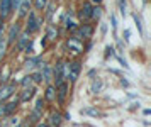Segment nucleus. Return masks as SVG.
Returning <instances> with one entry per match:
<instances>
[{
    "instance_id": "20",
    "label": "nucleus",
    "mask_w": 151,
    "mask_h": 127,
    "mask_svg": "<svg viewBox=\"0 0 151 127\" xmlns=\"http://www.w3.org/2000/svg\"><path fill=\"white\" fill-rule=\"evenodd\" d=\"M58 36H60L58 26H55V24H48V27H46V36H44V39H48V41H56V39H58Z\"/></svg>"
},
{
    "instance_id": "10",
    "label": "nucleus",
    "mask_w": 151,
    "mask_h": 127,
    "mask_svg": "<svg viewBox=\"0 0 151 127\" xmlns=\"http://www.w3.org/2000/svg\"><path fill=\"white\" fill-rule=\"evenodd\" d=\"M63 114L61 112H58V110H51L48 115V122H44L48 127H61L63 124Z\"/></svg>"
},
{
    "instance_id": "32",
    "label": "nucleus",
    "mask_w": 151,
    "mask_h": 127,
    "mask_svg": "<svg viewBox=\"0 0 151 127\" xmlns=\"http://www.w3.org/2000/svg\"><path fill=\"white\" fill-rule=\"evenodd\" d=\"M32 51H34V47H32V41H29V44L26 46L24 53H26V54H32Z\"/></svg>"
},
{
    "instance_id": "17",
    "label": "nucleus",
    "mask_w": 151,
    "mask_h": 127,
    "mask_svg": "<svg viewBox=\"0 0 151 127\" xmlns=\"http://www.w3.org/2000/svg\"><path fill=\"white\" fill-rule=\"evenodd\" d=\"M34 93H36V87L32 85V87L22 88L21 95H19L17 98H19V102H21V103H27L29 100H32V97H34Z\"/></svg>"
},
{
    "instance_id": "14",
    "label": "nucleus",
    "mask_w": 151,
    "mask_h": 127,
    "mask_svg": "<svg viewBox=\"0 0 151 127\" xmlns=\"http://www.w3.org/2000/svg\"><path fill=\"white\" fill-rule=\"evenodd\" d=\"M19 103H21V102H19V98H17V97H12V98H9L7 102H4V107H5V115H14L15 112H17V108H19Z\"/></svg>"
},
{
    "instance_id": "13",
    "label": "nucleus",
    "mask_w": 151,
    "mask_h": 127,
    "mask_svg": "<svg viewBox=\"0 0 151 127\" xmlns=\"http://www.w3.org/2000/svg\"><path fill=\"white\" fill-rule=\"evenodd\" d=\"M29 41H31V36H29L27 32L22 31L21 36L17 37V41H15V44H14L15 53H24V49H26V46L29 44Z\"/></svg>"
},
{
    "instance_id": "11",
    "label": "nucleus",
    "mask_w": 151,
    "mask_h": 127,
    "mask_svg": "<svg viewBox=\"0 0 151 127\" xmlns=\"http://www.w3.org/2000/svg\"><path fill=\"white\" fill-rule=\"evenodd\" d=\"M44 63H46V61H42L39 56H31V58H27V60L24 61V68H26V70H32V71H34V70L39 71V70L44 66Z\"/></svg>"
},
{
    "instance_id": "1",
    "label": "nucleus",
    "mask_w": 151,
    "mask_h": 127,
    "mask_svg": "<svg viewBox=\"0 0 151 127\" xmlns=\"http://www.w3.org/2000/svg\"><path fill=\"white\" fill-rule=\"evenodd\" d=\"M41 24H42V17H39V14H37V12L31 10V12L27 14V17H26L24 32H27L29 36H32V34L39 32V29H41Z\"/></svg>"
},
{
    "instance_id": "3",
    "label": "nucleus",
    "mask_w": 151,
    "mask_h": 127,
    "mask_svg": "<svg viewBox=\"0 0 151 127\" xmlns=\"http://www.w3.org/2000/svg\"><path fill=\"white\" fill-rule=\"evenodd\" d=\"M44 108H46V102L42 100V97H41V98H37V100H36L34 107H32V110H31V114L27 115V119L32 122V124L41 122L42 114H44Z\"/></svg>"
},
{
    "instance_id": "22",
    "label": "nucleus",
    "mask_w": 151,
    "mask_h": 127,
    "mask_svg": "<svg viewBox=\"0 0 151 127\" xmlns=\"http://www.w3.org/2000/svg\"><path fill=\"white\" fill-rule=\"evenodd\" d=\"M49 0H32V7H34V12L41 14L44 12V9H46V5H48Z\"/></svg>"
},
{
    "instance_id": "30",
    "label": "nucleus",
    "mask_w": 151,
    "mask_h": 127,
    "mask_svg": "<svg viewBox=\"0 0 151 127\" xmlns=\"http://www.w3.org/2000/svg\"><path fill=\"white\" fill-rule=\"evenodd\" d=\"M19 127H34V124H32V122H31L27 117H26V119H24V121L19 124Z\"/></svg>"
},
{
    "instance_id": "36",
    "label": "nucleus",
    "mask_w": 151,
    "mask_h": 127,
    "mask_svg": "<svg viewBox=\"0 0 151 127\" xmlns=\"http://www.w3.org/2000/svg\"><path fill=\"white\" fill-rule=\"evenodd\" d=\"M4 32H5V20L0 19V37L4 36Z\"/></svg>"
},
{
    "instance_id": "33",
    "label": "nucleus",
    "mask_w": 151,
    "mask_h": 127,
    "mask_svg": "<svg viewBox=\"0 0 151 127\" xmlns=\"http://www.w3.org/2000/svg\"><path fill=\"white\" fill-rule=\"evenodd\" d=\"M114 54H116V53H114V47H112V46H107V47H105V58L114 56Z\"/></svg>"
},
{
    "instance_id": "12",
    "label": "nucleus",
    "mask_w": 151,
    "mask_h": 127,
    "mask_svg": "<svg viewBox=\"0 0 151 127\" xmlns=\"http://www.w3.org/2000/svg\"><path fill=\"white\" fill-rule=\"evenodd\" d=\"M31 9H32V0H21V4H19V7H17V17H19V22L27 17V14L31 12Z\"/></svg>"
},
{
    "instance_id": "31",
    "label": "nucleus",
    "mask_w": 151,
    "mask_h": 127,
    "mask_svg": "<svg viewBox=\"0 0 151 127\" xmlns=\"http://www.w3.org/2000/svg\"><path fill=\"white\" fill-rule=\"evenodd\" d=\"M119 10L122 15H126V0H119Z\"/></svg>"
},
{
    "instance_id": "34",
    "label": "nucleus",
    "mask_w": 151,
    "mask_h": 127,
    "mask_svg": "<svg viewBox=\"0 0 151 127\" xmlns=\"http://www.w3.org/2000/svg\"><path fill=\"white\" fill-rule=\"evenodd\" d=\"M7 81H9V73H0V85H4Z\"/></svg>"
},
{
    "instance_id": "15",
    "label": "nucleus",
    "mask_w": 151,
    "mask_h": 127,
    "mask_svg": "<svg viewBox=\"0 0 151 127\" xmlns=\"http://www.w3.org/2000/svg\"><path fill=\"white\" fill-rule=\"evenodd\" d=\"M12 14V2L10 0H0V19L7 20Z\"/></svg>"
},
{
    "instance_id": "43",
    "label": "nucleus",
    "mask_w": 151,
    "mask_h": 127,
    "mask_svg": "<svg viewBox=\"0 0 151 127\" xmlns=\"http://www.w3.org/2000/svg\"><path fill=\"white\" fill-rule=\"evenodd\" d=\"M88 76H90V78H92V76H95V70H90V71H88Z\"/></svg>"
},
{
    "instance_id": "25",
    "label": "nucleus",
    "mask_w": 151,
    "mask_h": 127,
    "mask_svg": "<svg viewBox=\"0 0 151 127\" xmlns=\"http://www.w3.org/2000/svg\"><path fill=\"white\" fill-rule=\"evenodd\" d=\"M7 42H5V36H2L0 37V63L4 61V58H5V54H7Z\"/></svg>"
},
{
    "instance_id": "23",
    "label": "nucleus",
    "mask_w": 151,
    "mask_h": 127,
    "mask_svg": "<svg viewBox=\"0 0 151 127\" xmlns=\"http://www.w3.org/2000/svg\"><path fill=\"white\" fill-rule=\"evenodd\" d=\"M102 17V7L100 5H93L92 9V15H90V22H99Z\"/></svg>"
},
{
    "instance_id": "44",
    "label": "nucleus",
    "mask_w": 151,
    "mask_h": 127,
    "mask_svg": "<svg viewBox=\"0 0 151 127\" xmlns=\"http://www.w3.org/2000/svg\"><path fill=\"white\" fill-rule=\"evenodd\" d=\"M12 127H19V124H15V126H12Z\"/></svg>"
},
{
    "instance_id": "7",
    "label": "nucleus",
    "mask_w": 151,
    "mask_h": 127,
    "mask_svg": "<svg viewBox=\"0 0 151 127\" xmlns=\"http://www.w3.org/2000/svg\"><path fill=\"white\" fill-rule=\"evenodd\" d=\"M56 88V100L60 105H65V102H66V97L70 93V83L68 81H63L61 85H58Z\"/></svg>"
},
{
    "instance_id": "6",
    "label": "nucleus",
    "mask_w": 151,
    "mask_h": 127,
    "mask_svg": "<svg viewBox=\"0 0 151 127\" xmlns=\"http://www.w3.org/2000/svg\"><path fill=\"white\" fill-rule=\"evenodd\" d=\"M80 71H82V63L78 60H73V61H68V76H66V81L70 85H73L78 76H80Z\"/></svg>"
},
{
    "instance_id": "37",
    "label": "nucleus",
    "mask_w": 151,
    "mask_h": 127,
    "mask_svg": "<svg viewBox=\"0 0 151 127\" xmlns=\"http://www.w3.org/2000/svg\"><path fill=\"white\" fill-rule=\"evenodd\" d=\"M90 4H92V5H100V4H102L104 0H88Z\"/></svg>"
},
{
    "instance_id": "16",
    "label": "nucleus",
    "mask_w": 151,
    "mask_h": 127,
    "mask_svg": "<svg viewBox=\"0 0 151 127\" xmlns=\"http://www.w3.org/2000/svg\"><path fill=\"white\" fill-rule=\"evenodd\" d=\"M63 24H65V27H66V31H70V32H73L76 27L80 26V24H76V20L73 19V12H71V10H68V12L65 14V17H63Z\"/></svg>"
},
{
    "instance_id": "27",
    "label": "nucleus",
    "mask_w": 151,
    "mask_h": 127,
    "mask_svg": "<svg viewBox=\"0 0 151 127\" xmlns=\"http://www.w3.org/2000/svg\"><path fill=\"white\" fill-rule=\"evenodd\" d=\"M102 90V80L100 78H93L92 81V93H99Z\"/></svg>"
},
{
    "instance_id": "39",
    "label": "nucleus",
    "mask_w": 151,
    "mask_h": 127,
    "mask_svg": "<svg viewBox=\"0 0 151 127\" xmlns=\"http://www.w3.org/2000/svg\"><path fill=\"white\" fill-rule=\"evenodd\" d=\"M129 36H131L129 29H126V31H124V39H126V41H129Z\"/></svg>"
},
{
    "instance_id": "26",
    "label": "nucleus",
    "mask_w": 151,
    "mask_h": 127,
    "mask_svg": "<svg viewBox=\"0 0 151 127\" xmlns=\"http://www.w3.org/2000/svg\"><path fill=\"white\" fill-rule=\"evenodd\" d=\"M31 75V81H32V85H41L42 83V76H41V71H37V70H36V71H32V73H29Z\"/></svg>"
},
{
    "instance_id": "29",
    "label": "nucleus",
    "mask_w": 151,
    "mask_h": 127,
    "mask_svg": "<svg viewBox=\"0 0 151 127\" xmlns=\"http://www.w3.org/2000/svg\"><path fill=\"white\" fill-rule=\"evenodd\" d=\"M22 88H27V87H32V81H31V75H26L24 78L21 80V83H19Z\"/></svg>"
},
{
    "instance_id": "42",
    "label": "nucleus",
    "mask_w": 151,
    "mask_h": 127,
    "mask_svg": "<svg viewBox=\"0 0 151 127\" xmlns=\"http://www.w3.org/2000/svg\"><path fill=\"white\" fill-rule=\"evenodd\" d=\"M121 85H122V87H129V83H127V81L124 80V78L121 80Z\"/></svg>"
},
{
    "instance_id": "5",
    "label": "nucleus",
    "mask_w": 151,
    "mask_h": 127,
    "mask_svg": "<svg viewBox=\"0 0 151 127\" xmlns=\"http://www.w3.org/2000/svg\"><path fill=\"white\" fill-rule=\"evenodd\" d=\"M15 92H17V81H14V80L0 85V102L4 103V102H7L9 98H12Z\"/></svg>"
},
{
    "instance_id": "40",
    "label": "nucleus",
    "mask_w": 151,
    "mask_h": 127,
    "mask_svg": "<svg viewBox=\"0 0 151 127\" xmlns=\"http://www.w3.org/2000/svg\"><path fill=\"white\" fill-rule=\"evenodd\" d=\"M110 20H112V29H116V27H117V20H116V17L112 15V17H110Z\"/></svg>"
},
{
    "instance_id": "2",
    "label": "nucleus",
    "mask_w": 151,
    "mask_h": 127,
    "mask_svg": "<svg viewBox=\"0 0 151 127\" xmlns=\"http://www.w3.org/2000/svg\"><path fill=\"white\" fill-rule=\"evenodd\" d=\"M21 32H22V24L19 22V20H15V22H12V24L9 26L7 34H4V36H5L7 47H12V46H14L15 41H17V37L21 36Z\"/></svg>"
},
{
    "instance_id": "24",
    "label": "nucleus",
    "mask_w": 151,
    "mask_h": 127,
    "mask_svg": "<svg viewBox=\"0 0 151 127\" xmlns=\"http://www.w3.org/2000/svg\"><path fill=\"white\" fill-rule=\"evenodd\" d=\"M80 114L82 115H90V117H102V114H100L95 107H85V108L80 110Z\"/></svg>"
},
{
    "instance_id": "21",
    "label": "nucleus",
    "mask_w": 151,
    "mask_h": 127,
    "mask_svg": "<svg viewBox=\"0 0 151 127\" xmlns=\"http://www.w3.org/2000/svg\"><path fill=\"white\" fill-rule=\"evenodd\" d=\"M55 7H56V2H55V0H49L48 5H46V9H44V15H46V20H49V22H51V19H53Z\"/></svg>"
},
{
    "instance_id": "8",
    "label": "nucleus",
    "mask_w": 151,
    "mask_h": 127,
    "mask_svg": "<svg viewBox=\"0 0 151 127\" xmlns=\"http://www.w3.org/2000/svg\"><path fill=\"white\" fill-rule=\"evenodd\" d=\"M92 9H93V5H92L90 2H83L82 5H80V9H78V19L82 20L83 24H88L90 22Z\"/></svg>"
},
{
    "instance_id": "19",
    "label": "nucleus",
    "mask_w": 151,
    "mask_h": 127,
    "mask_svg": "<svg viewBox=\"0 0 151 127\" xmlns=\"http://www.w3.org/2000/svg\"><path fill=\"white\" fill-rule=\"evenodd\" d=\"M42 100L48 102V103L56 102V88H55V85H53V83L46 85V90H44V97H42Z\"/></svg>"
},
{
    "instance_id": "9",
    "label": "nucleus",
    "mask_w": 151,
    "mask_h": 127,
    "mask_svg": "<svg viewBox=\"0 0 151 127\" xmlns=\"http://www.w3.org/2000/svg\"><path fill=\"white\" fill-rule=\"evenodd\" d=\"M66 47H68L73 54L85 53V46H83V42H82V41H78V39H75L73 36H70L68 39H66Z\"/></svg>"
},
{
    "instance_id": "38",
    "label": "nucleus",
    "mask_w": 151,
    "mask_h": 127,
    "mask_svg": "<svg viewBox=\"0 0 151 127\" xmlns=\"http://www.w3.org/2000/svg\"><path fill=\"white\" fill-rule=\"evenodd\" d=\"M100 32H102V36H105V32H107V26H105V24L100 26Z\"/></svg>"
},
{
    "instance_id": "28",
    "label": "nucleus",
    "mask_w": 151,
    "mask_h": 127,
    "mask_svg": "<svg viewBox=\"0 0 151 127\" xmlns=\"http://www.w3.org/2000/svg\"><path fill=\"white\" fill-rule=\"evenodd\" d=\"M132 19H134V24H136V27H137V31H139V34L143 36L144 31H143V22H141V17H139L137 14H132Z\"/></svg>"
},
{
    "instance_id": "35",
    "label": "nucleus",
    "mask_w": 151,
    "mask_h": 127,
    "mask_svg": "<svg viewBox=\"0 0 151 127\" xmlns=\"http://www.w3.org/2000/svg\"><path fill=\"white\" fill-rule=\"evenodd\" d=\"M5 117H7V115H5V107H4V103L0 102V121L5 119Z\"/></svg>"
},
{
    "instance_id": "18",
    "label": "nucleus",
    "mask_w": 151,
    "mask_h": 127,
    "mask_svg": "<svg viewBox=\"0 0 151 127\" xmlns=\"http://www.w3.org/2000/svg\"><path fill=\"white\" fill-rule=\"evenodd\" d=\"M39 71H41V76H42V83L49 85V83L53 81V66L48 65V63H44V66H42Z\"/></svg>"
},
{
    "instance_id": "41",
    "label": "nucleus",
    "mask_w": 151,
    "mask_h": 127,
    "mask_svg": "<svg viewBox=\"0 0 151 127\" xmlns=\"http://www.w3.org/2000/svg\"><path fill=\"white\" fill-rule=\"evenodd\" d=\"M34 127H48L44 122H37V124H34Z\"/></svg>"
},
{
    "instance_id": "4",
    "label": "nucleus",
    "mask_w": 151,
    "mask_h": 127,
    "mask_svg": "<svg viewBox=\"0 0 151 127\" xmlns=\"http://www.w3.org/2000/svg\"><path fill=\"white\" fill-rule=\"evenodd\" d=\"M71 36H73L75 39L83 42L85 39H90V37L93 36V26H92V24H80V26L71 32Z\"/></svg>"
}]
</instances>
